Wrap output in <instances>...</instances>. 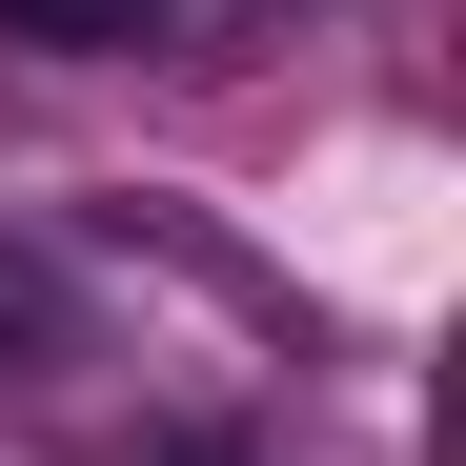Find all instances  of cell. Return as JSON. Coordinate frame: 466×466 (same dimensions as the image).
<instances>
[{
  "label": "cell",
  "mask_w": 466,
  "mask_h": 466,
  "mask_svg": "<svg viewBox=\"0 0 466 466\" xmlns=\"http://www.w3.org/2000/svg\"><path fill=\"white\" fill-rule=\"evenodd\" d=\"M102 466H244L223 426H142V446H102Z\"/></svg>",
  "instance_id": "7a4b0ae2"
},
{
  "label": "cell",
  "mask_w": 466,
  "mask_h": 466,
  "mask_svg": "<svg viewBox=\"0 0 466 466\" xmlns=\"http://www.w3.org/2000/svg\"><path fill=\"white\" fill-rule=\"evenodd\" d=\"M163 0H0V41H61V61H102V41H142Z\"/></svg>",
  "instance_id": "6da1fadb"
}]
</instances>
